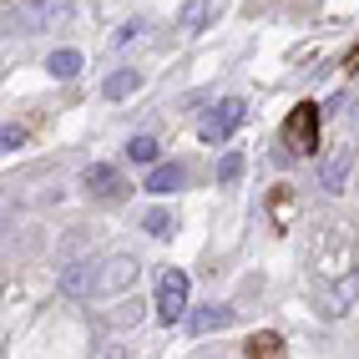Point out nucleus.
Segmentation results:
<instances>
[{"label":"nucleus","instance_id":"20","mask_svg":"<svg viewBox=\"0 0 359 359\" xmlns=\"http://www.w3.org/2000/svg\"><path fill=\"white\" fill-rule=\"evenodd\" d=\"M20 142H26V127H0V152L20 147Z\"/></svg>","mask_w":359,"mask_h":359},{"label":"nucleus","instance_id":"7","mask_svg":"<svg viewBox=\"0 0 359 359\" xmlns=\"http://www.w3.org/2000/svg\"><path fill=\"white\" fill-rule=\"evenodd\" d=\"M349 167H354V157H349L344 147H339V152H329V157L319 162V187H324V193H344Z\"/></svg>","mask_w":359,"mask_h":359},{"label":"nucleus","instance_id":"11","mask_svg":"<svg viewBox=\"0 0 359 359\" xmlns=\"http://www.w3.org/2000/svg\"><path fill=\"white\" fill-rule=\"evenodd\" d=\"M354 299H359V273H344V278L324 294V309H329V314H344V309H349Z\"/></svg>","mask_w":359,"mask_h":359},{"label":"nucleus","instance_id":"21","mask_svg":"<svg viewBox=\"0 0 359 359\" xmlns=\"http://www.w3.org/2000/svg\"><path fill=\"white\" fill-rule=\"evenodd\" d=\"M349 107H354V127H359V102H349Z\"/></svg>","mask_w":359,"mask_h":359},{"label":"nucleus","instance_id":"3","mask_svg":"<svg viewBox=\"0 0 359 359\" xmlns=\"http://www.w3.org/2000/svg\"><path fill=\"white\" fill-rule=\"evenodd\" d=\"M243 116H248V107L238 102V97H228V102H218V107L198 122V132H203V142H228L238 127H243Z\"/></svg>","mask_w":359,"mask_h":359},{"label":"nucleus","instance_id":"2","mask_svg":"<svg viewBox=\"0 0 359 359\" xmlns=\"http://www.w3.org/2000/svg\"><path fill=\"white\" fill-rule=\"evenodd\" d=\"M187 289H193V283H187L182 269H167L162 273V283H157V319L162 324H177L187 314Z\"/></svg>","mask_w":359,"mask_h":359},{"label":"nucleus","instance_id":"18","mask_svg":"<svg viewBox=\"0 0 359 359\" xmlns=\"http://www.w3.org/2000/svg\"><path fill=\"white\" fill-rule=\"evenodd\" d=\"M142 36H147V20H127V26L116 31L111 41H116V46H132V41H142Z\"/></svg>","mask_w":359,"mask_h":359},{"label":"nucleus","instance_id":"16","mask_svg":"<svg viewBox=\"0 0 359 359\" xmlns=\"http://www.w3.org/2000/svg\"><path fill=\"white\" fill-rule=\"evenodd\" d=\"M278 349H283L278 334H253V339H248V354H253V359H258V354L269 359V354H278Z\"/></svg>","mask_w":359,"mask_h":359},{"label":"nucleus","instance_id":"9","mask_svg":"<svg viewBox=\"0 0 359 359\" xmlns=\"http://www.w3.org/2000/svg\"><path fill=\"white\" fill-rule=\"evenodd\" d=\"M228 324H233L228 304H203L198 314H187V329H193V334H212V329H228Z\"/></svg>","mask_w":359,"mask_h":359},{"label":"nucleus","instance_id":"13","mask_svg":"<svg viewBox=\"0 0 359 359\" xmlns=\"http://www.w3.org/2000/svg\"><path fill=\"white\" fill-rule=\"evenodd\" d=\"M132 91H137V71H111V76L102 81L107 102H122V97H132Z\"/></svg>","mask_w":359,"mask_h":359},{"label":"nucleus","instance_id":"6","mask_svg":"<svg viewBox=\"0 0 359 359\" xmlns=\"http://www.w3.org/2000/svg\"><path fill=\"white\" fill-rule=\"evenodd\" d=\"M97 269H102V263H66L61 278H56V289L66 299H91V294H97Z\"/></svg>","mask_w":359,"mask_h":359},{"label":"nucleus","instance_id":"19","mask_svg":"<svg viewBox=\"0 0 359 359\" xmlns=\"http://www.w3.org/2000/svg\"><path fill=\"white\" fill-rule=\"evenodd\" d=\"M238 172H243V157H238V152H228V157L218 162V177H223V182H238Z\"/></svg>","mask_w":359,"mask_h":359},{"label":"nucleus","instance_id":"1","mask_svg":"<svg viewBox=\"0 0 359 359\" xmlns=\"http://www.w3.org/2000/svg\"><path fill=\"white\" fill-rule=\"evenodd\" d=\"M283 142H289L294 152H314L319 147V107L314 102H299L289 111V122H283Z\"/></svg>","mask_w":359,"mask_h":359},{"label":"nucleus","instance_id":"15","mask_svg":"<svg viewBox=\"0 0 359 359\" xmlns=\"http://www.w3.org/2000/svg\"><path fill=\"white\" fill-rule=\"evenodd\" d=\"M142 228H147L152 238H172V228H177V223H172V212H162V208H152L147 218H142Z\"/></svg>","mask_w":359,"mask_h":359},{"label":"nucleus","instance_id":"14","mask_svg":"<svg viewBox=\"0 0 359 359\" xmlns=\"http://www.w3.org/2000/svg\"><path fill=\"white\" fill-rule=\"evenodd\" d=\"M127 157L142 162V167H152V162H157V142H152V137H132V142H127Z\"/></svg>","mask_w":359,"mask_h":359},{"label":"nucleus","instance_id":"10","mask_svg":"<svg viewBox=\"0 0 359 359\" xmlns=\"http://www.w3.org/2000/svg\"><path fill=\"white\" fill-rule=\"evenodd\" d=\"M86 193L91 198H116V187H122V177H116V167L111 162H97V167H86Z\"/></svg>","mask_w":359,"mask_h":359},{"label":"nucleus","instance_id":"17","mask_svg":"<svg viewBox=\"0 0 359 359\" xmlns=\"http://www.w3.org/2000/svg\"><path fill=\"white\" fill-rule=\"evenodd\" d=\"M203 20H208V0H187L182 26H187V31H203Z\"/></svg>","mask_w":359,"mask_h":359},{"label":"nucleus","instance_id":"4","mask_svg":"<svg viewBox=\"0 0 359 359\" xmlns=\"http://www.w3.org/2000/svg\"><path fill=\"white\" fill-rule=\"evenodd\" d=\"M71 15V0H26L15 11V31H51Z\"/></svg>","mask_w":359,"mask_h":359},{"label":"nucleus","instance_id":"12","mask_svg":"<svg viewBox=\"0 0 359 359\" xmlns=\"http://www.w3.org/2000/svg\"><path fill=\"white\" fill-rule=\"evenodd\" d=\"M46 71H51L56 81H71L81 71V51H71V46H66V51H51V56H46Z\"/></svg>","mask_w":359,"mask_h":359},{"label":"nucleus","instance_id":"8","mask_svg":"<svg viewBox=\"0 0 359 359\" xmlns=\"http://www.w3.org/2000/svg\"><path fill=\"white\" fill-rule=\"evenodd\" d=\"M182 182H187V167H182V162H152V172H147V193L167 198V193H177Z\"/></svg>","mask_w":359,"mask_h":359},{"label":"nucleus","instance_id":"5","mask_svg":"<svg viewBox=\"0 0 359 359\" xmlns=\"http://www.w3.org/2000/svg\"><path fill=\"white\" fill-rule=\"evenodd\" d=\"M137 273H142V263H137V258H127V253L107 258V263H102V273H97V294H122V289H132Z\"/></svg>","mask_w":359,"mask_h":359}]
</instances>
